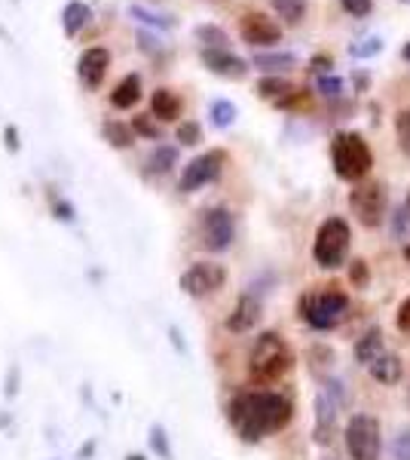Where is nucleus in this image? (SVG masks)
Listing matches in <instances>:
<instances>
[{"instance_id":"45","label":"nucleus","mask_w":410,"mask_h":460,"mask_svg":"<svg viewBox=\"0 0 410 460\" xmlns=\"http://www.w3.org/2000/svg\"><path fill=\"white\" fill-rule=\"evenodd\" d=\"M405 206H407V212H410V194H407V203Z\"/></svg>"},{"instance_id":"7","label":"nucleus","mask_w":410,"mask_h":460,"mask_svg":"<svg viewBox=\"0 0 410 460\" xmlns=\"http://www.w3.org/2000/svg\"><path fill=\"white\" fill-rule=\"evenodd\" d=\"M349 206L364 227H379L386 215V188L379 181H359L349 194Z\"/></svg>"},{"instance_id":"19","label":"nucleus","mask_w":410,"mask_h":460,"mask_svg":"<svg viewBox=\"0 0 410 460\" xmlns=\"http://www.w3.org/2000/svg\"><path fill=\"white\" fill-rule=\"evenodd\" d=\"M89 22H92V6L83 4V0H71V4L62 10V25H65V34L68 37L80 34Z\"/></svg>"},{"instance_id":"36","label":"nucleus","mask_w":410,"mask_h":460,"mask_svg":"<svg viewBox=\"0 0 410 460\" xmlns=\"http://www.w3.org/2000/svg\"><path fill=\"white\" fill-rule=\"evenodd\" d=\"M405 230H410V218H407V206H401L395 212V236H405Z\"/></svg>"},{"instance_id":"12","label":"nucleus","mask_w":410,"mask_h":460,"mask_svg":"<svg viewBox=\"0 0 410 460\" xmlns=\"http://www.w3.org/2000/svg\"><path fill=\"white\" fill-rule=\"evenodd\" d=\"M203 65L218 77H230V80H242L249 74V62L240 56H233L230 49H203Z\"/></svg>"},{"instance_id":"27","label":"nucleus","mask_w":410,"mask_h":460,"mask_svg":"<svg viewBox=\"0 0 410 460\" xmlns=\"http://www.w3.org/2000/svg\"><path fill=\"white\" fill-rule=\"evenodd\" d=\"M104 138H108L114 147H129L132 145V129L126 123L110 120V123H104Z\"/></svg>"},{"instance_id":"22","label":"nucleus","mask_w":410,"mask_h":460,"mask_svg":"<svg viewBox=\"0 0 410 460\" xmlns=\"http://www.w3.org/2000/svg\"><path fill=\"white\" fill-rule=\"evenodd\" d=\"M257 93L264 95V99L275 102V105H282V102H285L288 95L294 93V86H291L285 77H264L257 84Z\"/></svg>"},{"instance_id":"17","label":"nucleus","mask_w":410,"mask_h":460,"mask_svg":"<svg viewBox=\"0 0 410 460\" xmlns=\"http://www.w3.org/2000/svg\"><path fill=\"white\" fill-rule=\"evenodd\" d=\"M368 372H371V377H374L377 384H383V387H392V384L401 381V372H405V366H401V359L395 353H383L377 362H371Z\"/></svg>"},{"instance_id":"26","label":"nucleus","mask_w":410,"mask_h":460,"mask_svg":"<svg viewBox=\"0 0 410 460\" xmlns=\"http://www.w3.org/2000/svg\"><path fill=\"white\" fill-rule=\"evenodd\" d=\"M208 117H212V123L218 126V129H227V126L236 120V105L227 99H218V102H212V108H208Z\"/></svg>"},{"instance_id":"29","label":"nucleus","mask_w":410,"mask_h":460,"mask_svg":"<svg viewBox=\"0 0 410 460\" xmlns=\"http://www.w3.org/2000/svg\"><path fill=\"white\" fill-rule=\"evenodd\" d=\"M395 136H398V147L405 157H410V111H398L395 114Z\"/></svg>"},{"instance_id":"32","label":"nucleus","mask_w":410,"mask_h":460,"mask_svg":"<svg viewBox=\"0 0 410 460\" xmlns=\"http://www.w3.org/2000/svg\"><path fill=\"white\" fill-rule=\"evenodd\" d=\"M340 4H343V10H346L349 16H355V19L368 16V13L374 10V0H340Z\"/></svg>"},{"instance_id":"34","label":"nucleus","mask_w":410,"mask_h":460,"mask_svg":"<svg viewBox=\"0 0 410 460\" xmlns=\"http://www.w3.org/2000/svg\"><path fill=\"white\" fill-rule=\"evenodd\" d=\"M178 142L196 145L199 142V126L196 123H181V129H178Z\"/></svg>"},{"instance_id":"43","label":"nucleus","mask_w":410,"mask_h":460,"mask_svg":"<svg viewBox=\"0 0 410 460\" xmlns=\"http://www.w3.org/2000/svg\"><path fill=\"white\" fill-rule=\"evenodd\" d=\"M401 58H405V62H410V40L405 43V47H401Z\"/></svg>"},{"instance_id":"18","label":"nucleus","mask_w":410,"mask_h":460,"mask_svg":"<svg viewBox=\"0 0 410 460\" xmlns=\"http://www.w3.org/2000/svg\"><path fill=\"white\" fill-rule=\"evenodd\" d=\"M141 99V77L138 74H126L120 84L114 86V93H110V105L117 111H129L132 105H138Z\"/></svg>"},{"instance_id":"24","label":"nucleus","mask_w":410,"mask_h":460,"mask_svg":"<svg viewBox=\"0 0 410 460\" xmlns=\"http://www.w3.org/2000/svg\"><path fill=\"white\" fill-rule=\"evenodd\" d=\"M178 163V151L175 147H156V151L147 157V172H169L171 166Z\"/></svg>"},{"instance_id":"4","label":"nucleus","mask_w":410,"mask_h":460,"mask_svg":"<svg viewBox=\"0 0 410 460\" xmlns=\"http://www.w3.org/2000/svg\"><path fill=\"white\" fill-rule=\"evenodd\" d=\"M346 314H349L346 292H340V288H334V286H325V288H318V292H307L301 298V316L318 332H327V329H334V325H340L343 319H346Z\"/></svg>"},{"instance_id":"47","label":"nucleus","mask_w":410,"mask_h":460,"mask_svg":"<svg viewBox=\"0 0 410 460\" xmlns=\"http://www.w3.org/2000/svg\"><path fill=\"white\" fill-rule=\"evenodd\" d=\"M129 460H144V457H129Z\"/></svg>"},{"instance_id":"14","label":"nucleus","mask_w":410,"mask_h":460,"mask_svg":"<svg viewBox=\"0 0 410 460\" xmlns=\"http://www.w3.org/2000/svg\"><path fill=\"white\" fill-rule=\"evenodd\" d=\"M260 319V301L255 298V295H242L240 301H236L233 314L227 316V329L230 332H249L255 329Z\"/></svg>"},{"instance_id":"6","label":"nucleus","mask_w":410,"mask_h":460,"mask_svg":"<svg viewBox=\"0 0 410 460\" xmlns=\"http://www.w3.org/2000/svg\"><path fill=\"white\" fill-rule=\"evenodd\" d=\"M346 451L353 460L379 457V420L374 414H353L346 424Z\"/></svg>"},{"instance_id":"20","label":"nucleus","mask_w":410,"mask_h":460,"mask_svg":"<svg viewBox=\"0 0 410 460\" xmlns=\"http://www.w3.org/2000/svg\"><path fill=\"white\" fill-rule=\"evenodd\" d=\"M151 111L153 117H160V120H178L181 117V99H178L171 89H156L151 95Z\"/></svg>"},{"instance_id":"41","label":"nucleus","mask_w":410,"mask_h":460,"mask_svg":"<svg viewBox=\"0 0 410 460\" xmlns=\"http://www.w3.org/2000/svg\"><path fill=\"white\" fill-rule=\"evenodd\" d=\"M355 89H368V74H355Z\"/></svg>"},{"instance_id":"33","label":"nucleus","mask_w":410,"mask_h":460,"mask_svg":"<svg viewBox=\"0 0 410 460\" xmlns=\"http://www.w3.org/2000/svg\"><path fill=\"white\" fill-rule=\"evenodd\" d=\"M349 279H353V283L355 286H359V288H364V286H368V264H364L362 261V258H359V261H353V267H349Z\"/></svg>"},{"instance_id":"2","label":"nucleus","mask_w":410,"mask_h":460,"mask_svg":"<svg viewBox=\"0 0 410 460\" xmlns=\"http://www.w3.org/2000/svg\"><path fill=\"white\" fill-rule=\"evenodd\" d=\"M291 362H294V353H291V347L285 344V338L275 335V332H264V335L255 341V347H251L249 375H251V381H257V384H273L288 372Z\"/></svg>"},{"instance_id":"1","label":"nucleus","mask_w":410,"mask_h":460,"mask_svg":"<svg viewBox=\"0 0 410 460\" xmlns=\"http://www.w3.org/2000/svg\"><path fill=\"white\" fill-rule=\"evenodd\" d=\"M294 418V405L282 393H242L230 405V424L245 442H260L264 436L285 429Z\"/></svg>"},{"instance_id":"21","label":"nucleus","mask_w":410,"mask_h":460,"mask_svg":"<svg viewBox=\"0 0 410 460\" xmlns=\"http://www.w3.org/2000/svg\"><path fill=\"white\" fill-rule=\"evenodd\" d=\"M255 68L260 71H270V74H279V71H288L297 65V56L294 53H257L255 56Z\"/></svg>"},{"instance_id":"31","label":"nucleus","mask_w":410,"mask_h":460,"mask_svg":"<svg viewBox=\"0 0 410 460\" xmlns=\"http://www.w3.org/2000/svg\"><path fill=\"white\" fill-rule=\"evenodd\" d=\"M316 89L322 95H327V99H340V93H343V80L340 77H331V74H325V77H318V84Z\"/></svg>"},{"instance_id":"5","label":"nucleus","mask_w":410,"mask_h":460,"mask_svg":"<svg viewBox=\"0 0 410 460\" xmlns=\"http://www.w3.org/2000/svg\"><path fill=\"white\" fill-rule=\"evenodd\" d=\"M349 243H353V230H349L346 221L343 218L322 221V227L316 234V246H312L316 264L325 267V270H337L349 255Z\"/></svg>"},{"instance_id":"30","label":"nucleus","mask_w":410,"mask_h":460,"mask_svg":"<svg viewBox=\"0 0 410 460\" xmlns=\"http://www.w3.org/2000/svg\"><path fill=\"white\" fill-rule=\"evenodd\" d=\"M129 16H132V19H141L144 25H151V28H160V31H166V28H171V19H166V16H153V13H147L144 6H129Z\"/></svg>"},{"instance_id":"46","label":"nucleus","mask_w":410,"mask_h":460,"mask_svg":"<svg viewBox=\"0 0 410 460\" xmlns=\"http://www.w3.org/2000/svg\"><path fill=\"white\" fill-rule=\"evenodd\" d=\"M398 4H407L410 6V0H398Z\"/></svg>"},{"instance_id":"3","label":"nucleus","mask_w":410,"mask_h":460,"mask_svg":"<svg viewBox=\"0 0 410 460\" xmlns=\"http://www.w3.org/2000/svg\"><path fill=\"white\" fill-rule=\"evenodd\" d=\"M331 160H334V172H337L343 181H364L374 166V154H371L368 142L359 136V132H340L331 142Z\"/></svg>"},{"instance_id":"11","label":"nucleus","mask_w":410,"mask_h":460,"mask_svg":"<svg viewBox=\"0 0 410 460\" xmlns=\"http://www.w3.org/2000/svg\"><path fill=\"white\" fill-rule=\"evenodd\" d=\"M240 34L249 47H273L282 40V28L273 19H266L264 13H249L240 22Z\"/></svg>"},{"instance_id":"8","label":"nucleus","mask_w":410,"mask_h":460,"mask_svg":"<svg viewBox=\"0 0 410 460\" xmlns=\"http://www.w3.org/2000/svg\"><path fill=\"white\" fill-rule=\"evenodd\" d=\"M223 283H227V270L214 261H196L181 273V288L190 298H205L223 288Z\"/></svg>"},{"instance_id":"37","label":"nucleus","mask_w":410,"mask_h":460,"mask_svg":"<svg viewBox=\"0 0 410 460\" xmlns=\"http://www.w3.org/2000/svg\"><path fill=\"white\" fill-rule=\"evenodd\" d=\"M135 129L141 132V136H147V138H160V129H156L147 117H135Z\"/></svg>"},{"instance_id":"15","label":"nucleus","mask_w":410,"mask_h":460,"mask_svg":"<svg viewBox=\"0 0 410 460\" xmlns=\"http://www.w3.org/2000/svg\"><path fill=\"white\" fill-rule=\"evenodd\" d=\"M334 427H337V402H334L327 393H318V399H316V439H318V445L331 442Z\"/></svg>"},{"instance_id":"42","label":"nucleus","mask_w":410,"mask_h":460,"mask_svg":"<svg viewBox=\"0 0 410 460\" xmlns=\"http://www.w3.org/2000/svg\"><path fill=\"white\" fill-rule=\"evenodd\" d=\"M6 145H10L13 151H16V129H6Z\"/></svg>"},{"instance_id":"44","label":"nucleus","mask_w":410,"mask_h":460,"mask_svg":"<svg viewBox=\"0 0 410 460\" xmlns=\"http://www.w3.org/2000/svg\"><path fill=\"white\" fill-rule=\"evenodd\" d=\"M405 258H407V261H410V246H405Z\"/></svg>"},{"instance_id":"25","label":"nucleus","mask_w":410,"mask_h":460,"mask_svg":"<svg viewBox=\"0 0 410 460\" xmlns=\"http://www.w3.org/2000/svg\"><path fill=\"white\" fill-rule=\"evenodd\" d=\"M193 34H196V40L203 43L205 49H227V43H230L227 34H223L218 25H199Z\"/></svg>"},{"instance_id":"9","label":"nucleus","mask_w":410,"mask_h":460,"mask_svg":"<svg viewBox=\"0 0 410 460\" xmlns=\"http://www.w3.org/2000/svg\"><path fill=\"white\" fill-rule=\"evenodd\" d=\"M223 166H227V154H223V151L199 154L196 160H190L188 166H184L181 190H184V194H190V190H199V188H205V184H212L214 178L223 172Z\"/></svg>"},{"instance_id":"38","label":"nucleus","mask_w":410,"mask_h":460,"mask_svg":"<svg viewBox=\"0 0 410 460\" xmlns=\"http://www.w3.org/2000/svg\"><path fill=\"white\" fill-rule=\"evenodd\" d=\"M398 329L410 332V298L401 301V307H398Z\"/></svg>"},{"instance_id":"23","label":"nucleus","mask_w":410,"mask_h":460,"mask_svg":"<svg viewBox=\"0 0 410 460\" xmlns=\"http://www.w3.org/2000/svg\"><path fill=\"white\" fill-rule=\"evenodd\" d=\"M273 10L279 13V19H285L288 25H297L307 16V0H270Z\"/></svg>"},{"instance_id":"28","label":"nucleus","mask_w":410,"mask_h":460,"mask_svg":"<svg viewBox=\"0 0 410 460\" xmlns=\"http://www.w3.org/2000/svg\"><path fill=\"white\" fill-rule=\"evenodd\" d=\"M383 47H386L383 37H364V40L349 47V56H353V58H371L377 53H383Z\"/></svg>"},{"instance_id":"35","label":"nucleus","mask_w":410,"mask_h":460,"mask_svg":"<svg viewBox=\"0 0 410 460\" xmlns=\"http://www.w3.org/2000/svg\"><path fill=\"white\" fill-rule=\"evenodd\" d=\"M392 451H395V460H410V429H405V433L395 439Z\"/></svg>"},{"instance_id":"16","label":"nucleus","mask_w":410,"mask_h":460,"mask_svg":"<svg viewBox=\"0 0 410 460\" xmlns=\"http://www.w3.org/2000/svg\"><path fill=\"white\" fill-rule=\"evenodd\" d=\"M383 353H386V341H383V332L379 329H368L359 338V344H355V362L364 368H368L371 362H377Z\"/></svg>"},{"instance_id":"39","label":"nucleus","mask_w":410,"mask_h":460,"mask_svg":"<svg viewBox=\"0 0 410 460\" xmlns=\"http://www.w3.org/2000/svg\"><path fill=\"white\" fill-rule=\"evenodd\" d=\"M310 68H312V71H318V74L325 77V71H331V68H334V62H331L327 56H316V58L310 62Z\"/></svg>"},{"instance_id":"40","label":"nucleus","mask_w":410,"mask_h":460,"mask_svg":"<svg viewBox=\"0 0 410 460\" xmlns=\"http://www.w3.org/2000/svg\"><path fill=\"white\" fill-rule=\"evenodd\" d=\"M153 448H160L162 455L169 457V445H166V436H162V429H153Z\"/></svg>"},{"instance_id":"13","label":"nucleus","mask_w":410,"mask_h":460,"mask_svg":"<svg viewBox=\"0 0 410 460\" xmlns=\"http://www.w3.org/2000/svg\"><path fill=\"white\" fill-rule=\"evenodd\" d=\"M108 68H110V53L104 47H92V49H86V53L80 56L77 74H80V80H83V86L99 89L104 74H108Z\"/></svg>"},{"instance_id":"10","label":"nucleus","mask_w":410,"mask_h":460,"mask_svg":"<svg viewBox=\"0 0 410 460\" xmlns=\"http://www.w3.org/2000/svg\"><path fill=\"white\" fill-rule=\"evenodd\" d=\"M233 236H236V221H233V212H230V209L218 206V209H208L203 215V243H205V249H212V252L230 249Z\"/></svg>"}]
</instances>
